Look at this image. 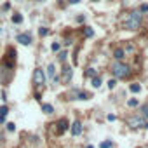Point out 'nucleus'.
<instances>
[{
  "label": "nucleus",
  "instance_id": "6e6552de",
  "mask_svg": "<svg viewBox=\"0 0 148 148\" xmlns=\"http://www.w3.org/2000/svg\"><path fill=\"white\" fill-rule=\"evenodd\" d=\"M70 77H72V68H65V72H63V82H68L70 80Z\"/></svg>",
  "mask_w": 148,
  "mask_h": 148
},
{
  "label": "nucleus",
  "instance_id": "f03ea898",
  "mask_svg": "<svg viewBox=\"0 0 148 148\" xmlns=\"http://www.w3.org/2000/svg\"><path fill=\"white\" fill-rule=\"evenodd\" d=\"M112 73L115 75L117 78H125L131 73V68L127 65H124V63H113L112 65Z\"/></svg>",
  "mask_w": 148,
  "mask_h": 148
},
{
  "label": "nucleus",
  "instance_id": "a878e982",
  "mask_svg": "<svg viewBox=\"0 0 148 148\" xmlns=\"http://www.w3.org/2000/svg\"><path fill=\"white\" fill-rule=\"evenodd\" d=\"M59 49H61V45H59L58 42H54V44H52V51H59Z\"/></svg>",
  "mask_w": 148,
  "mask_h": 148
},
{
  "label": "nucleus",
  "instance_id": "4be33fe9",
  "mask_svg": "<svg viewBox=\"0 0 148 148\" xmlns=\"http://www.w3.org/2000/svg\"><path fill=\"white\" fill-rule=\"evenodd\" d=\"M7 129H9V131L12 133V131H14V129H16V125H14V124H12V122H7Z\"/></svg>",
  "mask_w": 148,
  "mask_h": 148
},
{
  "label": "nucleus",
  "instance_id": "4468645a",
  "mask_svg": "<svg viewBox=\"0 0 148 148\" xmlns=\"http://www.w3.org/2000/svg\"><path fill=\"white\" fill-rule=\"evenodd\" d=\"M84 35H86V37H92V35H94V30L92 28H84Z\"/></svg>",
  "mask_w": 148,
  "mask_h": 148
},
{
  "label": "nucleus",
  "instance_id": "c756f323",
  "mask_svg": "<svg viewBox=\"0 0 148 148\" xmlns=\"http://www.w3.org/2000/svg\"><path fill=\"white\" fill-rule=\"evenodd\" d=\"M92 2H98V0H92Z\"/></svg>",
  "mask_w": 148,
  "mask_h": 148
},
{
  "label": "nucleus",
  "instance_id": "a211bd4d",
  "mask_svg": "<svg viewBox=\"0 0 148 148\" xmlns=\"http://www.w3.org/2000/svg\"><path fill=\"white\" fill-rule=\"evenodd\" d=\"M7 113H9V108H7V106H5V104H4V106H2V108H0V115H4V117H5V115H7Z\"/></svg>",
  "mask_w": 148,
  "mask_h": 148
},
{
  "label": "nucleus",
  "instance_id": "423d86ee",
  "mask_svg": "<svg viewBox=\"0 0 148 148\" xmlns=\"http://www.w3.org/2000/svg\"><path fill=\"white\" fill-rule=\"evenodd\" d=\"M80 133H82V124H80L78 120H75L73 124H72V134H73V136H78Z\"/></svg>",
  "mask_w": 148,
  "mask_h": 148
},
{
  "label": "nucleus",
  "instance_id": "393cba45",
  "mask_svg": "<svg viewBox=\"0 0 148 148\" xmlns=\"http://www.w3.org/2000/svg\"><path fill=\"white\" fill-rule=\"evenodd\" d=\"M139 11H141V12H148V4H143Z\"/></svg>",
  "mask_w": 148,
  "mask_h": 148
},
{
  "label": "nucleus",
  "instance_id": "cd10ccee",
  "mask_svg": "<svg viewBox=\"0 0 148 148\" xmlns=\"http://www.w3.org/2000/svg\"><path fill=\"white\" fill-rule=\"evenodd\" d=\"M4 122H5V117H4V115H0V124H4Z\"/></svg>",
  "mask_w": 148,
  "mask_h": 148
},
{
  "label": "nucleus",
  "instance_id": "39448f33",
  "mask_svg": "<svg viewBox=\"0 0 148 148\" xmlns=\"http://www.w3.org/2000/svg\"><path fill=\"white\" fill-rule=\"evenodd\" d=\"M17 42L23 44V45H30L31 44V37H30L28 33H19L17 35Z\"/></svg>",
  "mask_w": 148,
  "mask_h": 148
},
{
  "label": "nucleus",
  "instance_id": "c85d7f7f",
  "mask_svg": "<svg viewBox=\"0 0 148 148\" xmlns=\"http://www.w3.org/2000/svg\"><path fill=\"white\" fill-rule=\"evenodd\" d=\"M80 0H70V4H78Z\"/></svg>",
  "mask_w": 148,
  "mask_h": 148
},
{
  "label": "nucleus",
  "instance_id": "412c9836",
  "mask_svg": "<svg viewBox=\"0 0 148 148\" xmlns=\"http://www.w3.org/2000/svg\"><path fill=\"white\" fill-rule=\"evenodd\" d=\"M115 86H117V80H108V87L110 89H113Z\"/></svg>",
  "mask_w": 148,
  "mask_h": 148
},
{
  "label": "nucleus",
  "instance_id": "9d476101",
  "mask_svg": "<svg viewBox=\"0 0 148 148\" xmlns=\"http://www.w3.org/2000/svg\"><path fill=\"white\" fill-rule=\"evenodd\" d=\"M54 70H56V66L54 65H49V68H47V77L49 78H54Z\"/></svg>",
  "mask_w": 148,
  "mask_h": 148
},
{
  "label": "nucleus",
  "instance_id": "20e7f679",
  "mask_svg": "<svg viewBox=\"0 0 148 148\" xmlns=\"http://www.w3.org/2000/svg\"><path fill=\"white\" fill-rule=\"evenodd\" d=\"M33 82L38 86V87H42L45 84V73L40 70V68H37L35 72H33Z\"/></svg>",
  "mask_w": 148,
  "mask_h": 148
},
{
  "label": "nucleus",
  "instance_id": "6ab92c4d",
  "mask_svg": "<svg viewBox=\"0 0 148 148\" xmlns=\"http://www.w3.org/2000/svg\"><path fill=\"white\" fill-rule=\"evenodd\" d=\"M78 99H89L87 92H78Z\"/></svg>",
  "mask_w": 148,
  "mask_h": 148
},
{
  "label": "nucleus",
  "instance_id": "ddd939ff",
  "mask_svg": "<svg viewBox=\"0 0 148 148\" xmlns=\"http://www.w3.org/2000/svg\"><path fill=\"white\" fill-rule=\"evenodd\" d=\"M92 86H94V87H99V86H101V78H99V77H94V78H92Z\"/></svg>",
  "mask_w": 148,
  "mask_h": 148
},
{
  "label": "nucleus",
  "instance_id": "0eeeda50",
  "mask_svg": "<svg viewBox=\"0 0 148 148\" xmlns=\"http://www.w3.org/2000/svg\"><path fill=\"white\" fill-rule=\"evenodd\" d=\"M56 125H58V133H65V131L68 129V120H66V118H61Z\"/></svg>",
  "mask_w": 148,
  "mask_h": 148
},
{
  "label": "nucleus",
  "instance_id": "5701e85b",
  "mask_svg": "<svg viewBox=\"0 0 148 148\" xmlns=\"http://www.w3.org/2000/svg\"><path fill=\"white\" fill-rule=\"evenodd\" d=\"M127 104H129V106H136V104H138V99H129V101H127Z\"/></svg>",
  "mask_w": 148,
  "mask_h": 148
},
{
  "label": "nucleus",
  "instance_id": "f8f14e48",
  "mask_svg": "<svg viewBox=\"0 0 148 148\" xmlns=\"http://www.w3.org/2000/svg\"><path fill=\"white\" fill-rule=\"evenodd\" d=\"M131 91H133V92H139V91H141V86H139V84H131Z\"/></svg>",
  "mask_w": 148,
  "mask_h": 148
},
{
  "label": "nucleus",
  "instance_id": "bb28decb",
  "mask_svg": "<svg viewBox=\"0 0 148 148\" xmlns=\"http://www.w3.org/2000/svg\"><path fill=\"white\" fill-rule=\"evenodd\" d=\"M59 59H61V61H65V59H66V52H65V51L59 54Z\"/></svg>",
  "mask_w": 148,
  "mask_h": 148
},
{
  "label": "nucleus",
  "instance_id": "1a4fd4ad",
  "mask_svg": "<svg viewBox=\"0 0 148 148\" xmlns=\"http://www.w3.org/2000/svg\"><path fill=\"white\" fill-rule=\"evenodd\" d=\"M42 112H44V113H52V112H54V108H52V104L44 103V104H42Z\"/></svg>",
  "mask_w": 148,
  "mask_h": 148
},
{
  "label": "nucleus",
  "instance_id": "b1692460",
  "mask_svg": "<svg viewBox=\"0 0 148 148\" xmlns=\"http://www.w3.org/2000/svg\"><path fill=\"white\" fill-rule=\"evenodd\" d=\"M9 9H11V4H9V2H5V4L2 5V11H9Z\"/></svg>",
  "mask_w": 148,
  "mask_h": 148
},
{
  "label": "nucleus",
  "instance_id": "9b49d317",
  "mask_svg": "<svg viewBox=\"0 0 148 148\" xmlns=\"http://www.w3.org/2000/svg\"><path fill=\"white\" fill-rule=\"evenodd\" d=\"M21 21H23V16H21V14H14V16H12V23L19 25Z\"/></svg>",
  "mask_w": 148,
  "mask_h": 148
},
{
  "label": "nucleus",
  "instance_id": "f257e3e1",
  "mask_svg": "<svg viewBox=\"0 0 148 148\" xmlns=\"http://www.w3.org/2000/svg\"><path fill=\"white\" fill-rule=\"evenodd\" d=\"M139 21H141V14H139L138 11H134V12H131V14L125 17V21H124V28H127V30L139 28Z\"/></svg>",
  "mask_w": 148,
  "mask_h": 148
},
{
  "label": "nucleus",
  "instance_id": "aec40b11",
  "mask_svg": "<svg viewBox=\"0 0 148 148\" xmlns=\"http://www.w3.org/2000/svg\"><path fill=\"white\" fill-rule=\"evenodd\" d=\"M86 75H89V77H94V75H96V70H94V68H89L87 72H86Z\"/></svg>",
  "mask_w": 148,
  "mask_h": 148
},
{
  "label": "nucleus",
  "instance_id": "f3484780",
  "mask_svg": "<svg viewBox=\"0 0 148 148\" xmlns=\"http://www.w3.org/2000/svg\"><path fill=\"white\" fill-rule=\"evenodd\" d=\"M99 148H112V141L108 139V141H103L101 145H99Z\"/></svg>",
  "mask_w": 148,
  "mask_h": 148
},
{
  "label": "nucleus",
  "instance_id": "2eb2a0df",
  "mask_svg": "<svg viewBox=\"0 0 148 148\" xmlns=\"http://www.w3.org/2000/svg\"><path fill=\"white\" fill-rule=\"evenodd\" d=\"M115 58H117V59L124 58V51H122V49H117V51H115Z\"/></svg>",
  "mask_w": 148,
  "mask_h": 148
},
{
  "label": "nucleus",
  "instance_id": "7ed1b4c3",
  "mask_svg": "<svg viewBox=\"0 0 148 148\" xmlns=\"http://www.w3.org/2000/svg\"><path fill=\"white\" fill-rule=\"evenodd\" d=\"M4 65H5L7 68H14V65H16V51L12 49V47L7 51L5 59H4Z\"/></svg>",
  "mask_w": 148,
  "mask_h": 148
},
{
  "label": "nucleus",
  "instance_id": "dca6fc26",
  "mask_svg": "<svg viewBox=\"0 0 148 148\" xmlns=\"http://www.w3.org/2000/svg\"><path fill=\"white\" fill-rule=\"evenodd\" d=\"M47 33H49V30H47V28H44V26H42V28H38V35H40V37H45Z\"/></svg>",
  "mask_w": 148,
  "mask_h": 148
}]
</instances>
